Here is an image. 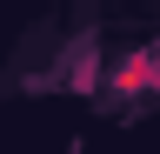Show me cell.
I'll list each match as a JSON object with an SVG mask.
<instances>
[{"instance_id": "6da1fadb", "label": "cell", "mask_w": 160, "mask_h": 154, "mask_svg": "<svg viewBox=\"0 0 160 154\" xmlns=\"http://www.w3.org/2000/svg\"><path fill=\"white\" fill-rule=\"evenodd\" d=\"M113 87L120 94H140V87H160V54H133L127 67L113 74Z\"/></svg>"}]
</instances>
